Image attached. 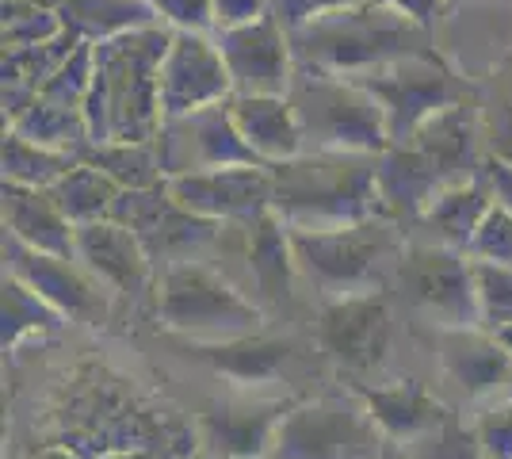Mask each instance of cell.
I'll list each match as a JSON object with an SVG mask.
<instances>
[{"label":"cell","instance_id":"1","mask_svg":"<svg viewBox=\"0 0 512 459\" xmlns=\"http://www.w3.org/2000/svg\"><path fill=\"white\" fill-rule=\"evenodd\" d=\"M172 43V27H146L123 39L96 43V73L85 100L92 146L104 142H153L161 111V62Z\"/></svg>","mask_w":512,"mask_h":459},{"label":"cell","instance_id":"2","mask_svg":"<svg viewBox=\"0 0 512 459\" xmlns=\"http://www.w3.org/2000/svg\"><path fill=\"white\" fill-rule=\"evenodd\" d=\"M272 169V211L291 230H341L379 219V153L306 150Z\"/></svg>","mask_w":512,"mask_h":459},{"label":"cell","instance_id":"3","mask_svg":"<svg viewBox=\"0 0 512 459\" xmlns=\"http://www.w3.org/2000/svg\"><path fill=\"white\" fill-rule=\"evenodd\" d=\"M287 35H291V50H295L299 66L341 73V77H363L390 62L440 54L436 35L428 27L413 23L394 8L375 4V0L318 16Z\"/></svg>","mask_w":512,"mask_h":459},{"label":"cell","instance_id":"4","mask_svg":"<svg viewBox=\"0 0 512 459\" xmlns=\"http://www.w3.org/2000/svg\"><path fill=\"white\" fill-rule=\"evenodd\" d=\"M291 245L302 280L325 299H344L383 287L386 264H398L406 253V226L379 215L341 230H291Z\"/></svg>","mask_w":512,"mask_h":459},{"label":"cell","instance_id":"5","mask_svg":"<svg viewBox=\"0 0 512 459\" xmlns=\"http://www.w3.org/2000/svg\"><path fill=\"white\" fill-rule=\"evenodd\" d=\"M306 150L329 153H383L390 146L383 104L352 77L295 66L287 88Z\"/></svg>","mask_w":512,"mask_h":459},{"label":"cell","instance_id":"6","mask_svg":"<svg viewBox=\"0 0 512 459\" xmlns=\"http://www.w3.org/2000/svg\"><path fill=\"white\" fill-rule=\"evenodd\" d=\"M157 318L169 333L192 337L195 345H214L260 333L264 310L245 291H237L214 264L195 257L157 272Z\"/></svg>","mask_w":512,"mask_h":459},{"label":"cell","instance_id":"7","mask_svg":"<svg viewBox=\"0 0 512 459\" xmlns=\"http://www.w3.org/2000/svg\"><path fill=\"white\" fill-rule=\"evenodd\" d=\"M390 440L360 398H318L283 417L268 459H379Z\"/></svg>","mask_w":512,"mask_h":459},{"label":"cell","instance_id":"8","mask_svg":"<svg viewBox=\"0 0 512 459\" xmlns=\"http://www.w3.org/2000/svg\"><path fill=\"white\" fill-rule=\"evenodd\" d=\"M352 81H360L383 104L390 146L409 142L413 131L425 119H432L436 111L470 100L467 77H459L444 62V54H421V58H406V62H390V66L371 69V73L352 77Z\"/></svg>","mask_w":512,"mask_h":459},{"label":"cell","instance_id":"9","mask_svg":"<svg viewBox=\"0 0 512 459\" xmlns=\"http://www.w3.org/2000/svg\"><path fill=\"white\" fill-rule=\"evenodd\" d=\"M398 284L413 310L440 329H482L470 257L436 241L413 238L398 261Z\"/></svg>","mask_w":512,"mask_h":459},{"label":"cell","instance_id":"10","mask_svg":"<svg viewBox=\"0 0 512 459\" xmlns=\"http://www.w3.org/2000/svg\"><path fill=\"white\" fill-rule=\"evenodd\" d=\"M111 219L134 230V238L142 241V249L150 253L157 272L203 257V249H211L226 230V222L203 219V215L188 211L169 192V184L142 188V192H119Z\"/></svg>","mask_w":512,"mask_h":459},{"label":"cell","instance_id":"11","mask_svg":"<svg viewBox=\"0 0 512 459\" xmlns=\"http://www.w3.org/2000/svg\"><path fill=\"white\" fill-rule=\"evenodd\" d=\"M157 157H161V173L165 180L192 173H214V169H230V165H264L237 131L230 100L199 108L188 115H172L161 123V131L153 138Z\"/></svg>","mask_w":512,"mask_h":459},{"label":"cell","instance_id":"12","mask_svg":"<svg viewBox=\"0 0 512 459\" xmlns=\"http://www.w3.org/2000/svg\"><path fill=\"white\" fill-rule=\"evenodd\" d=\"M214 43L230 69L234 96H287L299 62L276 12H264L260 20L230 31H214Z\"/></svg>","mask_w":512,"mask_h":459},{"label":"cell","instance_id":"13","mask_svg":"<svg viewBox=\"0 0 512 459\" xmlns=\"http://www.w3.org/2000/svg\"><path fill=\"white\" fill-rule=\"evenodd\" d=\"M4 261H8V276H16L35 295H43L62 318L88 322V326H100L107 318V287L77 257H50L16 238H4Z\"/></svg>","mask_w":512,"mask_h":459},{"label":"cell","instance_id":"14","mask_svg":"<svg viewBox=\"0 0 512 459\" xmlns=\"http://www.w3.org/2000/svg\"><path fill=\"white\" fill-rule=\"evenodd\" d=\"M318 345L344 372H371L390 349V306L383 291L325 299L318 310Z\"/></svg>","mask_w":512,"mask_h":459},{"label":"cell","instance_id":"15","mask_svg":"<svg viewBox=\"0 0 512 459\" xmlns=\"http://www.w3.org/2000/svg\"><path fill=\"white\" fill-rule=\"evenodd\" d=\"M234 96L230 69L222 62V50L214 35L172 31V43L161 62V111L165 119L188 115L199 108L226 104Z\"/></svg>","mask_w":512,"mask_h":459},{"label":"cell","instance_id":"16","mask_svg":"<svg viewBox=\"0 0 512 459\" xmlns=\"http://www.w3.org/2000/svg\"><path fill=\"white\" fill-rule=\"evenodd\" d=\"M169 192L188 211L214 222H253L272 211V169L268 165H230L214 173H192L165 180Z\"/></svg>","mask_w":512,"mask_h":459},{"label":"cell","instance_id":"17","mask_svg":"<svg viewBox=\"0 0 512 459\" xmlns=\"http://www.w3.org/2000/svg\"><path fill=\"white\" fill-rule=\"evenodd\" d=\"M291 410V398L241 394L211 406L199 421V433L214 459H268L279 425Z\"/></svg>","mask_w":512,"mask_h":459},{"label":"cell","instance_id":"18","mask_svg":"<svg viewBox=\"0 0 512 459\" xmlns=\"http://www.w3.org/2000/svg\"><path fill=\"white\" fill-rule=\"evenodd\" d=\"M73 257L85 264L111 295H142L157 276L150 253L142 249V241L134 238V230H127L115 219L77 226Z\"/></svg>","mask_w":512,"mask_h":459},{"label":"cell","instance_id":"19","mask_svg":"<svg viewBox=\"0 0 512 459\" xmlns=\"http://www.w3.org/2000/svg\"><path fill=\"white\" fill-rule=\"evenodd\" d=\"M440 368L467 398L486 402L512 383V352L490 329H440Z\"/></svg>","mask_w":512,"mask_h":459},{"label":"cell","instance_id":"20","mask_svg":"<svg viewBox=\"0 0 512 459\" xmlns=\"http://www.w3.org/2000/svg\"><path fill=\"white\" fill-rule=\"evenodd\" d=\"M352 394L367 406V414L375 417L383 437L394 440V444H417V440H425L428 433L444 429L451 421L448 410L413 379L390 383V387H375V391L371 387H356Z\"/></svg>","mask_w":512,"mask_h":459},{"label":"cell","instance_id":"21","mask_svg":"<svg viewBox=\"0 0 512 459\" xmlns=\"http://www.w3.org/2000/svg\"><path fill=\"white\" fill-rule=\"evenodd\" d=\"M230 115H234L245 146L264 165H279V161L306 153L299 119H295V108L287 96H230Z\"/></svg>","mask_w":512,"mask_h":459},{"label":"cell","instance_id":"22","mask_svg":"<svg viewBox=\"0 0 512 459\" xmlns=\"http://www.w3.org/2000/svg\"><path fill=\"white\" fill-rule=\"evenodd\" d=\"M245 226V264L253 287L264 303H287L291 299V284L299 276L295 264V245H291V226L279 219L276 211H264Z\"/></svg>","mask_w":512,"mask_h":459},{"label":"cell","instance_id":"23","mask_svg":"<svg viewBox=\"0 0 512 459\" xmlns=\"http://www.w3.org/2000/svg\"><path fill=\"white\" fill-rule=\"evenodd\" d=\"M4 226H8V238L50 257H73L77 249V226L65 219L50 192H39V188L4 184Z\"/></svg>","mask_w":512,"mask_h":459},{"label":"cell","instance_id":"24","mask_svg":"<svg viewBox=\"0 0 512 459\" xmlns=\"http://www.w3.org/2000/svg\"><path fill=\"white\" fill-rule=\"evenodd\" d=\"M493 203H497L493 188L486 184V176L478 173L467 184L444 188L440 196L432 199L428 211L421 215V222H417V230H425V241H436V245L467 253L470 238L478 234V226L490 215Z\"/></svg>","mask_w":512,"mask_h":459},{"label":"cell","instance_id":"25","mask_svg":"<svg viewBox=\"0 0 512 459\" xmlns=\"http://www.w3.org/2000/svg\"><path fill=\"white\" fill-rule=\"evenodd\" d=\"M62 16L65 31L81 43H111L130 31L161 27L150 0H50Z\"/></svg>","mask_w":512,"mask_h":459},{"label":"cell","instance_id":"26","mask_svg":"<svg viewBox=\"0 0 512 459\" xmlns=\"http://www.w3.org/2000/svg\"><path fill=\"white\" fill-rule=\"evenodd\" d=\"M195 356L207 360L214 372L234 379L241 387L253 383H272L279 368L287 364L291 345L264 337V333H245V337H230V341H214V345H195Z\"/></svg>","mask_w":512,"mask_h":459},{"label":"cell","instance_id":"27","mask_svg":"<svg viewBox=\"0 0 512 459\" xmlns=\"http://www.w3.org/2000/svg\"><path fill=\"white\" fill-rule=\"evenodd\" d=\"M46 192L62 207V215L73 222V226H85V222L111 219V211H115L123 188H119L104 169L88 165L85 157H81V161H77L54 188H46Z\"/></svg>","mask_w":512,"mask_h":459},{"label":"cell","instance_id":"28","mask_svg":"<svg viewBox=\"0 0 512 459\" xmlns=\"http://www.w3.org/2000/svg\"><path fill=\"white\" fill-rule=\"evenodd\" d=\"M12 131L31 138V142H39L46 150L73 153V157H85L88 146H92L85 111L65 108V104H54V100H43V96L12 123Z\"/></svg>","mask_w":512,"mask_h":459},{"label":"cell","instance_id":"29","mask_svg":"<svg viewBox=\"0 0 512 459\" xmlns=\"http://www.w3.org/2000/svg\"><path fill=\"white\" fill-rule=\"evenodd\" d=\"M81 157L73 153L46 150L39 142L23 138V134L8 131L4 134V184H20V188H54Z\"/></svg>","mask_w":512,"mask_h":459},{"label":"cell","instance_id":"30","mask_svg":"<svg viewBox=\"0 0 512 459\" xmlns=\"http://www.w3.org/2000/svg\"><path fill=\"white\" fill-rule=\"evenodd\" d=\"M88 165L104 169L123 192H142V188H157L165 184L161 173V157L153 142H104V146H88Z\"/></svg>","mask_w":512,"mask_h":459},{"label":"cell","instance_id":"31","mask_svg":"<svg viewBox=\"0 0 512 459\" xmlns=\"http://www.w3.org/2000/svg\"><path fill=\"white\" fill-rule=\"evenodd\" d=\"M62 322L65 318L46 303L43 295H35L16 276H4V349H16L23 337L50 333V329H58Z\"/></svg>","mask_w":512,"mask_h":459},{"label":"cell","instance_id":"32","mask_svg":"<svg viewBox=\"0 0 512 459\" xmlns=\"http://www.w3.org/2000/svg\"><path fill=\"white\" fill-rule=\"evenodd\" d=\"M474 268V295H478V314L482 329H509L512 326V268L490 261H470Z\"/></svg>","mask_w":512,"mask_h":459},{"label":"cell","instance_id":"33","mask_svg":"<svg viewBox=\"0 0 512 459\" xmlns=\"http://www.w3.org/2000/svg\"><path fill=\"white\" fill-rule=\"evenodd\" d=\"M467 257L470 261H490V264L512 268V211L509 207L493 203L490 215L478 226V234L470 238Z\"/></svg>","mask_w":512,"mask_h":459},{"label":"cell","instance_id":"34","mask_svg":"<svg viewBox=\"0 0 512 459\" xmlns=\"http://www.w3.org/2000/svg\"><path fill=\"white\" fill-rule=\"evenodd\" d=\"M474 440L482 459H512V394L493 398L474 421Z\"/></svg>","mask_w":512,"mask_h":459},{"label":"cell","instance_id":"35","mask_svg":"<svg viewBox=\"0 0 512 459\" xmlns=\"http://www.w3.org/2000/svg\"><path fill=\"white\" fill-rule=\"evenodd\" d=\"M150 4L172 31L214 35V0H150Z\"/></svg>","mask_w":512,"mask_h":459},{"label":"cell","instance_id":"36","mask_svg":"<svg viewBox=\"0 0 512 459\" xmlns=\"http://www.w3.org/2000/svg\"><path fill=\"white\" fill-rule=\"evenodd\" d=\"M356 4H367V0H272V12L287 31H295L302 23L329 16V12H341V8H356Z\"/></svg>","mask_w":512,"mask_h":459},{"label":"cell","instance_id":"37","mask_svg":"<svg viewBox=\"0 0 512 459\" xmlns=\"http://www.w3.org/2000/svg\"><path fill=\"white\" fill-rule=\"evenodd\" d=\"M272 12V0H214V31H230Z\"/></svg>","mask_w":512,"mask_h":459},{"label":"cell","instance_id":"38","mask_svg":"<svg viewBox=\"0 0 512 459\" xmlns=\"http://www.w3.org/2000/svg\"><path fill=\"white\" fill-rule=\"evenodd\" d=\"M375 4L402 12V16H409L413 23L428 27V31L436 27V20H440V16H448V0H375Z\"/></svg>","mask_w":512,"mask_h":459},{"label":"cell","instance_id":"39","mask_svg":"<svg viewBox=\"0 0 512 459\" xmlns=\"http://www.w3.org/2000/svg\"><path fill=\"white\" fill-rule=\"evenodd\" d=\"M482 176H486V184L493 188V199H497L501 207H509V211H512V165H505V161L490 157V161L482 165Z\"/></svg>","mask_w":512,"mask_h":459},{"label":"cell","instance_id":"40","mask_svg":"<svg viewBox=\"0 0 512 459\" xmlns=\"http://www.w3.org/2000/svg\"><path fill=\"white\" fill-rule=\"evenodd\" d=\"M379 459H406V452H402V444H394V440H390V444H386V452Z\"/></svg>","mask_w":512,"mask_h":459},{"label":"cell","instance_id":"41","mask_svg":"<svg viewBox=\"0 0 512 459\" xmlns=\"http://www.w3.org/2000/svg\"><path fill=\"white\" fill-rule=\"evenodd\" d=\"M497 341H501V345L512 352V326L509 329H497Z\"/></svg>","mask_w":512,"mask_h":459},{"label":"cell","instance_id":"42","mask_svg":"<svg viewBox=\"0 0 512 459\" xmlns=\"http://www.w3.org/2000/svg\"><path fill=\"white\" fill-rule=\"evenodd\" d=\"M459 4H467V0H448V8H459Z\"/></svg>","mask_w":512,"mask_h":459},{"label":"cell","instance_id":"43","mask_svg":"<svg viewBox=\"0 0 512 459\" xmlns=\"http://www.w3.org/2000/svg\"><path fill=\"white\" fill-rule=\"evenodd\" d=\"M54 459H69V456H62V452H54Z\"/></svg>","mask_w":512,"mask_h":459}]
</instances>
